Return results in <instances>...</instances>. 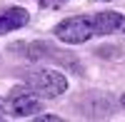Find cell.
<instances>
[{"label": "cell", "instance_id": "1", "mask_svg": "<svg viewBox=\"0 0 125 122\" xmlns=\"http://www.w3.org/2000/svg\"><path fill=\"white\" fill-rule=\"evenodd\" d=\"M113 33H125V15L113 13V10H103V13H95V15L68 17L55 27L58 40H62L68 45H80L95 35H113Z\"/></svg>", "mask_w": 125, "mask_h": 122}, {"label": "cell", "instance_id": "2", "mask_svg": "<svg viewBox=\"0 0 125 122\" xmlns=\"http://www.w3.org/2000/svg\"><path fill=\"white\" fill-rule=\"evenodd\" d=\"M25 87L30 92H35L38 97H45V100H53V97H60L62 92L68 90V80L62 72L58 70H30L25 72Z\"/></svg>", "mask_w": 125, "mask_h": 122}, {"label": "cell", "instance_id": "3", "mask_svg": "<svg viewBox=\"0 0 125 122\" xmlns=\"http://www.w3.org/2000/svg\"><path fill=\"white\" fill-rule=\"evenodd\" d=\"M3 110L10 117H30L33 112H40V97L28 87H15L8 92Z\"/></svg>", "mask_w": 125, "mask_h": 122}, {"label": "cell", "instance_id": "4", "mask_svg": "<svg viewBox=\"0 0 125 122\" xmlns=\"http://www.w3.org/2000/svg\"><path fill=\"white\" fill-rule=\"evenodd\" d=\"M28 13L23 8H10L5 10V13H0V35H5V33H13V30L18 27H25L28 25Z\"/></svg>", "mask_w": 125, "mask_h": 122}, {"label": "cell", "instance_id": "5", "mask_svg": "<svg viewBox=\"0 0 125 122\" xmlns=\"http://www.w3.org/2000/svg\"><path fill=\"white\" fill-rule=\"evenodd\" d=\"M40 8H45V10H53V8H60V5H65L68 0H38Z\"/></svg>", "mask_w": 125, "mask_h": 122}, {"label": "cell", "instance_id": "6", "mask_svg": "<svg viewBox=\"0 0 125 122\" xmlns=\"http://www.w3.org/2000/svg\"><path fill=\"white\" fill-rule=\"evenodd\" d=\"M120 102H123V107H125V95H123V100H120Z\"/></svg>", "mask_w": 125, "mask_h": 122}, {"label": "cell", "instance_id": "7", "mask_svg": "<svg viewBox=\"0 0 125 122\" xmlns=\"http://www.w3.org/2000/svg\"><path fill=\"white\" fill-rule=\"evenodd\" d=\"M105 3H110V0H105Z\"/></svg>", "mask_w": 125, "mask_h": 122}]
</instances>
